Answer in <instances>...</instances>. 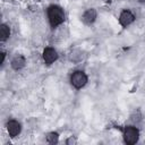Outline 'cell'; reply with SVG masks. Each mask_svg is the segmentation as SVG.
<instances>
[{"label":"cell","instance_id":"cell-1","mask_svg":"<svg viewBox=\"0 0 145 145\" xmlns=\"http://www.w3.org/2000/svg\"><path fill=\"white\" fill-rule=\"evenodd\" d=\"M48 17L52 27L60 25L65 20V12L59 6H50L48 9Z\"/></svg>","mask_w":145,"mask_h":145},{"label":"cell","instance_id":"cell-4","mask_svg":"<svg viewBox=\"0 0 145 145\" xmlns=\"http://www.w3.org/2000/svg\"><path fill=\"white\" fill-rule=\"evenodd\" d=\"M58 58V54H57V51L52 48H46L43 52V59L45 61V63L50 65L52 62H54Z\"/></svg>","mask_w":145,"mask_h":145},{"label":"cell","instance_id":"cell-12","mask_svg":"<svg viewBox=\"0 0 145 145\" xmlns=\"http://www.w3.org/2000/svg\"><path fill=\"white\" fill-rule=\"evenodd\" d=\"M70 143H75V140L72 139V137H71V138H69V139L67 140V144H70Z\"/></svg>","mask_w":145,"mask_h":145},{"label":"cell","instance_id":"cell-2","mask_svg":"<svg viewBox=\"0 0 145 145\" xmlns=\"http://www.w3.org/2000/svg\"><path fill=\"white\" fill-rule=\"evenodd\" d=\"M123 137H125V142H126L127 144H135V143H137V140H138L139 133H138V130H137L135 127L128 126V127L125 128Z\"/></svg>","mask_w":145,"mask_h":145},{"label":"cell","instance_id":"cell-10","mask_svg":"<svg viewBox=\"0 0 145 145\" xmlns=\"http://www.w3.org/2000/svg\"><path fill=\"white\" fill-rule=\"evenodd\" d=\"M58 138H59V136H58L57 133H50V134H48V136H46L48 142L51 143V144H56V143H58Z\"/></svg>","mask_w":145,"mask_h":145},{"label":"cell","instance_id":"cell-8","mask_svg":"<svg viewBox=\"0 0 145 145\" xmlns=\"http://www.w3.org/2000/svg\"><path fill=\"white\" fill-rule=\"evenodd\" d=\"M25 58L23 57V56H16L14 59H12V61H11V67L14 68V69H16V70H18V69H22L24 66H25Z\"/></svg>","mask_w":145,"mask_h":145},{"label":"cell","instance_id":"cell-3","mask_svg":"<svg viewBox=\"0 0 145 145\" xmlns=\"http://www.w3.org/2000/svg\"><path fill=\"white\" fill-rule=\"evenodd\" d=\"M70 82L72 84L74 87L76 88H82L86 83H87V76L85 75V72L83 71H75L71 75Z\"/></svg>","mask_w":145,"mask_h":145},{"label":"cell","instance_id":"cell-6","mask_svg":"<svg viewBox=\"0 0 145 145\" xmlns=\"http://www.w3.org/2000/svg\"><path fill=\"white\" fill-rule=\"evenodd\" d=\"M7 129H8V133L11 137H16L20 133V125L16 120H10L7 123Z\"/></svg>","mask_w":145,"mask_h":145},{"label":"cell","instance_id":"cell-5","mask_svg":"<svg viewBox=\"0 0 145 145\" xmlns=\"http://www.w3.org/2000/svg\"><path fill=\"white\" fill-rule=\"evenodd\" d=\"M135 20V16L129 11V10H123L119 17V23L122 26H128Z\"/></svg>","mask_w":145,"mask_h":145},{"label":"cell","instance_id":"cell-9","mask_svg":"<svg viewBox=\"0 0 145 145\" xmlns=\"http://www.w3.org/2000/svg\"><path fill=\"white\" fill-rule=\"evenodd\" d=\"M9 34H10V29H9V27H8L7 25L2 24L1 27H0V36H1V40L5 41V40L9 36Z\"/></svg>","mask_w":145,"mask_h":145},{"label":"cell","instance_id":"cell-11","mask_svg":"<svg viewBox=\"0 0 145 145\" xmlns=\"http://www.w3.org/2000/svg\"><path fill=\"white\" fill-rule=\"evenodd\" d=\"M5 56H6V53L2 52V53H1V57H2V58H1V63H3V61H5Z\"/></svg>","mask_w":145,"mask_h":145},{"label":"cell","instance_id":"cell-7","mask_svg":"<svg viewBox=\"0 0 145 145\" xmlns=\"http://www.w3.org/2000/svg\"><path fill=\"white\" fill-rule=\"evenodd\" d=\"M95 18H96V11H95L94 9H87V10L84 12V15H83V20H84V23H86V24L93 23V22L95 20Z\"/></svg>","mask_w":145,"mask_h":145}]
</instances>
